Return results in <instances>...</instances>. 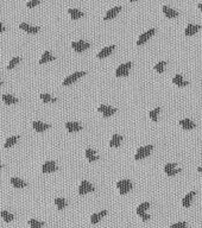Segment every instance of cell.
<instances>
[{"label": "cell", "mask_w": 202, "mask_h": 228, "mask_svg": "<svg viewBox=\"0 0 202 228\" xmlns=\"http://www.w3.org/2000/svg\"><path fill=\"white\" fill-rule=\"evenodd\" d=\"M68 12H69V14H70V17H71L73 20H76L79 19V18H81V17H83V12H81L80 10H76V8H69Z\"/></svg>", "instance_id": "cell-25"}, {"label": "cell", "mask_w": 202, "mask_h": 228, "mask_svg": "<svg viewBox=\"0 0 202 228\" xmlns=\"http://www.w3.org/2000/svg\"><path fill=\"white\" fill-rule=\"evenodd\" d=\"M98 111H99L100 113H102V115H103L105 118H108V116H111V115L115 114V112H117V108L111 107V106H107V105H101V106H99Z\"/></svg>", "instance_id": "cell-8"}, {"label": "cell", "mask_w": 202, "mask_h": 228, "mask_svg": "<svg viewBox=\"0 0 202 228\" xmlns=\"http://www.w3.org/2000/svg\"><path fill=\"white\" fill-rule=\"evenodd\" d=\"M32 127L36 132H44L45 130L48 128H50V125L49 124H44V122H42V121H34L32 122Z\"/></svg>", "instance_id": "cell-11"}, {"label": "cell", "mask_w": 202, "mask_h": 228, "mask_svg": "<svg viewBox=\"0 0 202 228\" xmlns=\"http://www.w3.org/2000/svg\"><path fill=\"white\" fill-rule=\"evenodd\" d=\"M54 60L55 57L49 51H44V54L42 55V58L39 60V64H44L47 62H50V61H54Z\"/></svg>", "instance_id": "cell-26"}, {"label": "cell", "mask_w": 202, "mask_h": 228, "mask_svg": "<svg viewBox=\"0 0 202 228\" xmlns=\"http://www.w3.org/2000/svg\"><path fill=\"white\" fill-rule=\"evenodd\" d=\"M38 4H39V0H30V1L26 4V6L29 7V8H32V7L37 6Z\"/></svg>", "instance_id": "cell-38"}, {"label": "cell", "mask_w": 202, "mask_h": 228, "mask_svg": "<svg viewBox=\"0 0 202 228\" xmlns=\"http://www.w3.org/2000/svg\"><path fill=\"white\" fill-rule=\"evenodd\" d=\"M117 188L119 190L120 195H125L132 190L133 184H132V182L130 180H121V181L117 182Z\"/></svg>", "instance_id": "cell-1"}, {"label": "cell", "mask_w": 202, "mask_h": 228, "mask_svg": "<svg viewBox=\"0 0 202 228\" xmlns=\"http://www.w3.org/2000/svg\"><path fill=\"white\" fill-rule=\"evenodd\" d=\"M66 128H67L68 132L70 133H74V132H79L82 130V126H81L79 122H73V121H69L66 124Z\"/></svg>", "instance_id": "cell-12"}, {"label": "cell", "mask_w": 202, "mask_h": 228, "mask_svg": "<svg viewBox=\"0 0 202 228\" xmlns=\"http://www.w3.org/2000/svg\"><path fill=\"white\" fill-rule=\"evenodd\" d=\"M130 1H131V2H135V1H137V0H130Z\"/></svg>", "instance_id": "cell-43"}, {"label": "cell", "mask_w": 202, "mask_h": 228, "mask_svg": "<svg viewBox=\"0 0 202 228\" xmlns=\"http://www.w3.org/2000/svg\"><path fill=\"white\" fill-rule=\"evenodd\" d=\"M182 171V169L177 168V164L176 163H168V164H165V166H164V172L168 175V176H175V175L180 174Z\"/></svg>", "instance_id": "cell-5"}, {"label": "cell", "mask_w": 202, "mask_h": 228, "mask_svg": "<svg viewBox=\"0 0 202 228\" xmlns=\"http://www.w3.org/2000/svg\"><path fill=\"white\" fill-rule=\"evenodd\" d=\"M5 30H6V29H5V26H4V25H2V23L0 21V32H4Z\"/></svg>", "instance_id": "cell-40"}, {"label": "cell", "mask_w": 202, "mask_h": 228, "mask_svg": "<svg viewBox=\"0 0 202 228\" xmlns=\"http://www.w3.org/2000/svg\"><path fill=\"white\" fill-rule=\"evenodd\" d=\"M195 195H196L195 191H190V193H188V194L183 197V200H182V206H183L184 208H189Z\"/></svg>", "instance_id": "cell-13"}, {"label": "cell", "mask_w": 202, "mask_h": 228, "mask_svg": "<svg viewBox=\"0 0 202 228\" xmlns=\"http://www.w3.org/2000/svg\"><path fill=\"white\" fill-rule=\"evenodd\" d=\"M55 204L57 206L58 210H63L67 207V201L64 198H62V197H57V198H55Z\"/></svg>", "instance_id": "cell-29"}, {"label": "cell", "mask_w": 202, "mask_h": 228, "mask_svg": "<svg viewBox=\"0 0 202 228\" xmlns=\"http://www.w3.org/2000/svg\"><path fill=\"white\" fill-rule=\"evenodd\" d=\"M86 158L88 159V162H90V163H94L99 159V156L96 154L93 148H86Z\"/></svg>", "instance_id": "cell-20"}, {"label": "cell", "mask_w": 202, "mask_h": 228, "mask_svg": "<svg viewBox=\"0 0 202 228\" xmlns=\"http://www.w3.org/2000/svg\"><path fill=\"white\" fill-rule=\"evenodd\" d=\"M1 84H2V82H1V81H0V86H1Z\"/></svg>", "instance_id": "cell-44"}, {"label": "cell", "mask_w": 202, "mask_h": 228, "mask_svg": "<svg viewBox=\"0 0 202 228\" xmlns=\"http://www.w3.org/2000/svg\"><path fill=\"white\" fill-rule=\"evenodd\" d=\"M89 47H90V44L88 42H85V40H77V42H73L71 43V48L74 49L76 52H83Z\"/></svg>", "instance_id": "cell-6"}, {"label": "cell", "mask_w": 202, "mask_h": 228, "mask_svg": "<svg viewBox=\"0 0 202 228\" xmlns=\"http://www.w3.org/2000/svg\"><path fill=\"white\" fill-rule=\"evenodd\" d=\"M150 208V203L149 202H143L141 204L138 206V208H137V214H139V213H146V210Z\"/></svg>", "instance_id": "cell-34"}, {"label": "cell", "mask_w": 202, "mask_h": 228, "mask_svg": "<svg viewBox=\"0 0 202 228\" xmlns=\"http://www.w3.org/2000/svg\"><path fill=\"white\" fill-rule=\"evenodd\" d=\"M163 13H164V16H165L167 18H175V17L178 16V12H177V11L170 8L169 6H163Z\"/></svg>", "instance_id": "cell-24"}, {"label": "cell", "mask_w": 202, "mask_h": 228, "mask_svg": "<svg viewBox=\"0 0 202 228\" xmlns=\"http://www.w3.org/2000/svg\"><path fill=\"white\" fill-rule=\"evenodd\" d=\"M19 27L21 30H24L25 32H27V34H37L39 31V27L38 26H31V25H29L26 23H20Z\"/></svg>", "instance_id": "cell-14"}, {"label": "cell", "mask_w": 202, "mask_h": 228, "mask_svg": "<svg viewBox=\"0 0 202 228\" xmlns=\"http://www.w3.org/2000/svg\"><path fill=\"white\" fill-rule=\"evenodd\" d=\"M159 112H161V107H156L155 109H152V111L149 113L150 119L154 121V122H157V120H158V114H159Z\"/></svg>", "instance_id": "cell-30"}, {"label": "cell", "mask_w": 202, "mask_h": 228, "mask_svg": "<svg viewBox=\"0 0 202 228\" xmlns=\"http://www.w3.org/2000/svg\"><path fill=\"white\" fill-rule=\"evenodd\" d=\"M132 67V63L131 62H126L124 64H120L119 67L117 68L115 70V76L117 77H125V76H128V73H130V69Z\"/></svg>", "instance_id": "cell-3"}, {"label": "cell", "mask_w": 202, "mask_h": 228, "mask_svg": "<svg viewBox=\"0 0 202 228\" xmlns=\"http://www.w3.org/2000/svg\"><path fill=\"white\" fill-rule=\"evenodd\" d=\"M152 150H154V145H146V146L139 148L135 154V161H140V159L146 158V157L150 156V153L152 152Z\"/></svg>", "instance_id": "cell-2"}, {"label": "cell", "mask_w": 202, "mask_h": 228, "mask_svg": "<svg viewBox=\"0 0 202 228\" xmlns=\"http://www.w3.org/2000/svg\"><path fill=\"white\" fill-rule=\"evenodd\" d=\"M29 225H30V227L31 228H43L44 222L38 221V220H36V219H31V220L29 221Z\"/></svg>", "instance_id": "cell-33"}, {"label": "cell", "mask_w": 202, "mask_h": 228, "mask_svg": "<svg viewBox=\"0 0 202 228\" xmlns=\"http://www.w3.org/2000/svg\"><path fill=\"white\" fill-rule=\"evenodd\" d=\"M2 101H4L6 105H14V103L18 102V99L14 98V96H12V95L5 94V95H2Z\"/></svg>", "instance_id": "cell-28"}, {"label": "cell", "mask_w": 202, "mask_h": 228, "mask_svg": "<svg viewBox=\"0 0 202 228\" xmlns=\"http://www.w3.org/2000/svg\"><path fill=\"white\" fill-rule=\"evenodd\" d=\"M197 7L201 10V12H202V2H201V4H199V5H197Z\"/></svg>", "instance_id": "cell-41"}, {"label": "cell", "mask_w": 202, "mask_h": 228, "mask_svg": "<svg viewBox=\"0 0 202 228\" xmlns=\"http://www.w3.org/2000/svg\"><path fill=\"white\" fill-rule=\"evenodd\" d=\"M82 76H86V73L85 71H77V73H74V74H71L70 76H68L66 80L63 81V86H70V84H73L74 82L79 80L80 77Z\"/></svg>", "instance_id": "cell-7"}, {"label": "cell", "mask_w": 202, "mask_h": 228, "mask_svg": "<svg viewBox=\"0 0 202 228\" xmlns=\"http://www.w3.org/2000/svg\"><path fill=\"white\" fill-rule=\"evenodd\" d=\"M114 49H115V45H111V47L103 48L100 52L96 55V57L100 58V60H102V58H105V57H107V56H109V55L112 54Z\"/></svg>", "instance_id": "cell-15"}, {"label": "cell", "mask_w": 202, "mask_h": 228, "mask_svg": "<svg viewBox=\"0 0 202 228\" xmlns=\"http://www.w3.org/2000/svg\"><path fill=\"white\" fill-rule=\"evenodd\" d=\"M106 215H107V210H106V209L102 210V212H100V213L93 214L90 216V222H92V225H96V223L100 221L103 216H106Z\"/></svg>", "instance_id": "cell-22"}, {"label": "cell", "mask_w": 202, "mask_h": 228, "mask_svg": "<svg viewBox=\"0 0 202 228\" xmlns=\"http://www.w3.org/2000/svg\"><path fill=\"white\" fill-rule=\"evenodd\" d=\"M121 143H122V135L115 133V134H113L112 139L109 141V146H111V148H119L121 145Z\"/></svg>", "instance_id": "cell-16"}, {"label": "cell", "mask_w": 202, "mask_h": 228, "mask_svg": "<svg viewBox=\"0 0 202 228\" xmlns=\"http://www.w3.org/2000/svg\"><path fill=\"white\" fill-rule=\"evenodd\" d=\"M180 125H181V127L183 130H186V131H189V130H193V128H195V124L193 122V121L190 120V119H182L180 121Z\"/></svg>", "instance_id": "cell-21"}, {"label": "cell", "mask_w": 202, "mask_h": 228, "mask_svg": "<svg viewBox=\"0 0 202 228\" xmlns=\"http://www.w3.org/2000/svg\"><path fill=\"white\" fill-rule=\"evenodd\" d=\"M19 62H20V58H19V57H13L12 60L10 61V63H8V67H7V69H8V70L13 69V68L16 67V66H17V64H18Z\"/></svg>", "instance_id": "cell-36"}, {"label": "cell", "mask_w": 202, "mask_h": 228, "mask_svg": "<svg viewBox=\"0 0 202 228\" xmlns=\"http://www.w3.org/2000/svg\"><path fill=\"white\" fill-rule=\"evenodd\" d=\"M156 30L155 29H150L149 31H146L145 34H143L139 36V38H138V40H137V45H143L144 43H146L154 34H155Z\"/></svg>", "instance_id": "cell-9"}, {"label": "cell", "mask_w": 202, "mask_h": 228, "mask_svg": "<svg viewBox=\"0 0 202 228\" xmlns=\"http://www.w3.org/2000/svg\"><path fill=\"white\" fill-rule=\"evenodd\" d=\"M40 100L43 101V102H45V103H49V102H56L57 99L56 98H53L51 95L49 94H40Z\"/></svg>", "instance_id": "cell-32"}, {"label": "cell", "mask_w": 202, "mask_h": 228, "mask_svg": "<svg viewBox=\"0 0 202 228\" xmlns=\"http://www.w3.org/2000/svg\"><path fill=\"white\" fill-rule=\"evenodd\" d=\"M165 64H167V62L165 61H162V62H158L157 64H156L155 67H154V69H155L157 73H159V74H162L163 71H164V67H165Z\"/></svg>", "instance_id": "cell-35"}, {"label": "cell", "mask_w": 202, "mask_h": 228, "mask_svg": "<svg viewBox=\"0 0 202 228\" xmlns=\"http://www.w3.org/2000/svg\"><path fill=\"white\" fill-rule=\"evenodd\" d=\"M172 83L176 84L177 87H186V86H188L189 82L186 80H183V77H182V75H175L174 77H172Z\"/></svg>", "instance_id": "cell-17"}, {"label": "cell", "mask_w": 202, "mask_h": 228, "mask_svg": "<svg viewBox=\"0 0 202 228\" xmlns=\"http://www.w3.org/2000/svg\"><path fill=\"white\" fill-rule=\"evenodd\" d=\"M56 170H57V165H56V163L53 161L45 162V163L43 164V166H42V172H43V174L55 172Z\"/></svg>", "instance_id": "cell-10"}, {"label": "cell", "mask_w": 202, "mask_h": 228, "mask_svg": "<svg viewBox=\"0 0 202 228\" xmlns=\"http://www.w3.org/2000/svg\"><path fill=\"white\" fill-rule=\"evenodd\" d=\"M18 139H19V137H18V135H14V137H10V138H7L6 141H5V144H4V148H11V146H13V145H16V143L18 141Z\"/></svg>", "instance_id": "cell-27"}, {"label": "cell", "mask_w": 202, "mask_h": 228, "mask_svg": "<svg viewBox=\"0 0 202 228\" xmlns=\"http://www.w3.org/2000/svg\"><path fill=\"white\" fill-rule=\"evenodd\" d=\"M139 216H140L141 217V220H143V221H149V220H150V219H151V216H150V215L149 214H146V213H139Z\"/></svg>", "instance_id": "cell-39"}, {"label": "cell", "mask_w": 202, "mask_h": 228, "mask_svg": "<svg viewBox=\"0 0 202 228\" xmlns=\"http://www.w3.org/2000/svg\"><path fill=\"white\" fill-rule=\"evenodd\" d=\"M11 184L13 185L14 188H18V189L25 188L27 185L26 182L20 180V178H17V177H12V178H11Z\"/></svg>", "instance_id": "cell-23"}, {"label": "cell", "mask_w": 202, "mask_h": 228, "mask_svg": "<svg viewBox=\"0 0 202 228\" xmlns=\"http://www.w3.org/2000/svg\"><path fill=\"white\" fill-rule=\"evenodd\" d=\"M0 215H1V217L4 219V221H6V222L13 221V219H14V215L11 214V213H8V212H6V210H2V212L0 213Z\"/></svg>", "instance_id": "cell-31"}, {"label": "cell", "mask_w": 202, "mask_h": 228, "mask_svg": "<svg viewBox=\"0 0 202 228\" xmlns=\"http://www.w3.org/2000/svg\"><path fill=\"white\" fill-rule=\"evenodd\" d=\"M1 168H2V165H1V164H0V169H1Z\"/></svg>", "instance_id": "cell-45"}, {"label": "cell", "mask_w": 202, "mask_h": 228, "mask_svg": "<svg viewBox=\"0 0 202 228\" xmlns=\"http://www.w3.org/2000/svg\"><path fill=\"white\" fill-rule=\"evenodd\" d=\"M197 171H199V172H201V171H202V166H200V168H197Z\"/></svg>", "instance_id": "cell-42"}, {"label": "cell", "mask_w": 202, "mask_h": 228, "mask_svg": "<svg viewBox=\"0 0 202 228\" xmlns=\"http://www.w3.org/2000/svg\"><path fill=\"white\" fill-rule=\"evenodd\" d=\"M170 228H188V226H187V223H186V222H177V223L171 225Z\"/></svg>", "instance_id": "cell-37"}, {"label": "cell", "mask_w": 202, "mask_h": 228, "mask_svg": "<svg viewBox=\"0 0 202 228\" xmlns=\"http://www.w3.org/2000/svg\"><path fill=\"white\" fill-rule=\"evenodd\" d=\"M201 29V25H195V24H188V26L186 29L184 34L186 36H194V34Z\"/></svg>", "instance_id": "cell-19"}, {"label": "cell", "mask_w": 202, "mask_h": 228, "mask_svg": "<svg viewBox=\"0 0 202 228\" xmlns=\"http://www.w3.org/2000/svg\"><path fill=\"white\" fill-rule=\"evenodd\" d=\"M95 191V188L93 184H90L88 181H82L80 184V187H79V195H86L88 193H93Z\"/></svg>", "instance_id": "cell-4"}, {"label": "cell", "mask_w": 202, "mask_h": 228, "mask_svg": "<svg viewBox=\"0 0 202 228\" xmlns=\"http://www.w3.org/2000/svg\"><path fill=\"white\" fill-rule=\"evenodd\" d=\"M121 7L120 6H115L113 8H111V10H108V12L106 13V16L103 17V20H109V19H113L117 14L120 12Z\"/></svg>", "instance_id": "cell-18"}]
</instances>
